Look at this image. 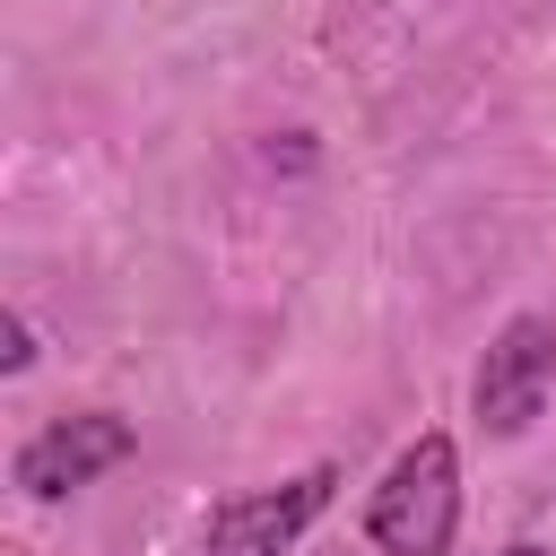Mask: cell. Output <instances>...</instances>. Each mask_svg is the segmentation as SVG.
Returning a JSON list of instances; mask_svg holds the SVG:
<instances>
[{
    "label": "cell",
    "instance_id": "obj_1",
    "mask_svg": "<svg viewBox=\"0 0 556 556\" xmlns=\"http://www.w3.org/2000/svg\"><path fill=\"white\" fill-rule=\"evenodd\" d=\"M365 530H374L382 556H452V530H460V452H452V434H417L382 469V486L365 504Z\"/></svg>",
    "mask_w": 556,
    "mask_h": 556
},
{
    "label": "cell",
    "instance_id": "obj_2",
    "mask_svg": "<svg viewBox=\"0 0 556 556\" xmlns=\"http://www.w3.org/2000/svg\"><path fill=\"white\" fill-rule=\"evenodd\" d=\"M547 391H556V321H547V313H513V321L486 339L478 374H469L478 434H495V443L530 434V426L547 417Z\"/></svg>",
    "mask_w": 556,
    "mask_h": 556
},
{
    "label": "cell",
    "instance_id": "obj_3",
    "mask_svg": "<svg viewBox=\"0 0 556 556\" xmlns=\"http://www.w3.org/2000/svg\"><path fill=\"white\" fill-rule=\"evenodd\" d=\"M330 486H339V469L321 460V469H304V478H287V486L226 495V504L208 513L200 547H208V556H287V547L330 513Z\"/></svg>",
    "mask_w": 556,
    "mask_h": 556
},
{
    "label": "cell",
    "instance_id": "obj_4",
    "mask_svg": "<svg viewBox=\"0 0 556 556\" xmlns=\"http://www.w3.org/2000/svg\"><path fill=\"white\" fill-rule=\"evenodd\" d=\"M130 452H139L130 417H113V408H78V417H52L43 434L17 443V486H26L35 504H52V495H70V486H96V478L122 469Z\"/></svg>",
    "mask_w": 556,
    "mask_h": 556
},
{
    "label": "cell",
    "instance_id": "obj_5",
    "mask_svg": "<svg viewBox=\"0 0 556 556\" xmlns=\"http://www.w3.org/2000/svg\"><path fill=\"white\" fill-rule=\"evenodd\" d=\"M0 365H9V374H26V365H35V330H26V313H9V321H0Z\"/></svg>",
    "mask_w": 556,
    "mask_h": 556
},
{
    "label": "cell",
    "instance_id": "obj_6",
    "mask_svg": "<svg viewBox=\"0 0 556 556\" xmlns=\"http://www.w3.org/2000/svg\"><path fill=\"white\" fill-rule=\"evenodd\" d=\"M504 556H556V547H504Z\"/></svg>",
    "mask_w": 556,
    "mask_h": 556
}]
</instances>
